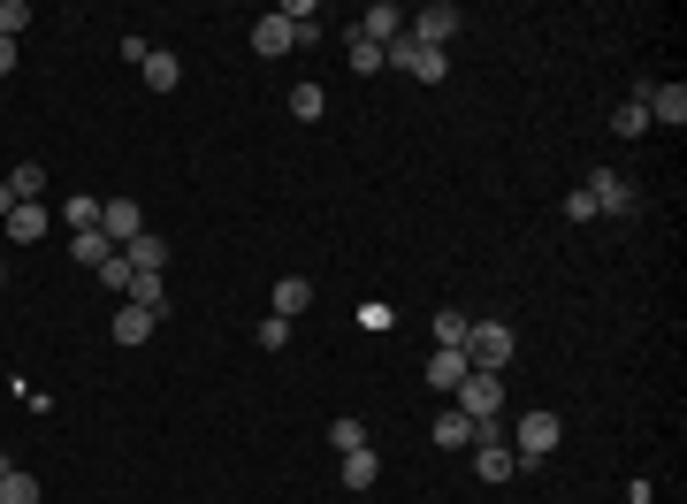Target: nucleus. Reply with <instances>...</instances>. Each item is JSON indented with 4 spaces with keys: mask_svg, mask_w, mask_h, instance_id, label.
I'll return each mask as SVG.
<instances>
[{
    "mask_svg": "<svg viewBox=\"0 0 687 504\" xmlns=\"http://www.w3.org/2000/svg\"><path fill=\"white\" fill-rule=\"evenodd\" d=\"M374 474H382L374 451H344V490H374Z\"/></svg>",
    "mask_w": 687,
    "mask_h": 504,
    "instance_id": "obj_19",
    "label": "nucleus"
},
{
    "mask_svg": "<svg viewBox=\"0 0 687 504\" xmlns=\"http://www.w3.org/2000/svg\"><path fill=\"white\" fill-rule=\"evenodd\" d=\"M558 444H565V421H558L550 405H534V413H527V421L513 428V451H519V467H527V459H550Z\"/></svg>",
    "mask_w": 687,
    "mask_h": 504,
    "instance_id": "obj_2",
    "label": "nucleus"
},
{
    "mask_svg": "<svg viewBox=\"0 0 687 504\" xmlns=\"http://www.w3.org/2000/svg\"><path fill=\"white\" fill-rule=\"evenodd\" d=\"M8 191H15V199H38V191H46V168H38V161H15V168H8Z\"/></svg>",
    "mask_w": 687,
    "mask_h": 504,
    "instance_id": "obj_24",
    "label": "nucleus"
},
{
    "mask_svg": "<svg viewBox=\"0 0 687 504\" xmlns=\"http://www.w3.org/2000/svg\"><path fill=\"white\" fill-rule=\"evenodd\" d=\"M0 504H38V482H31L23 467H8V474H0Z\"/></svg>",
    "mask_w": 687,
    "mask_h": 504,
    "instance_id": "obj_25",
    "label": "nucleus"
},
{
    "mask_svg": "<svg viewBox=\"0 0 687 504\" xmlns=\"http://www.w3.org/2000/svg\"><path fill=\"white\" fill-rule=\"evenodd\" d=\"M138 77H146V85H154V92H176V77H183V69H176V54H161V46H154V54H146V69H138Z\"/></svg>",
    "mask_w": 687,
    "mask_h": 504,
    "instance_id": "obj_20",
    "label": "nucleus"
},
{
    "mask_svg": "<svg viewBox=\"0 0 687 504\" xmlns=\"http://www.w3.org/2000/svg\"><path fill=\"white\" fill-rule=\"evenodd\" d=\"M351 31H367L374 46H397V38H405V8H390V0H374V8H367V15H359Z\"/></svg>",
    "mask_w": 687,
    "mask_h": 504,
    "instance_id": "obj_10",
    "label": "nucleus"
},
{
    "mask_svg": "<svg viewBox=\"0 0 687 504\" xmlns=\"http://www.w3.org/2000/svg\"><path fill=\"white\" fill-rule=\"evenodd\" d=\"M154 322H161L154 306H131V299H123V314H115V344H146V336H154Z\"/></svg>",
    "mask_w": 687,
    "mask_h": 504,
    "instance_id": "obj_13",
    "label": "nucleus"
},
{
    "mask_svg": "<svg viewBox=\"0 0 687 504\" xmlns=\"http://www.w3.org/2000/svg\"><path fill=\"white\" fill-rule=\"evenodd\" d=\"M291 115H299V123H322V115H329V92H322V85H291Z\"/></svg>",
    "mask_w": 687,
    "mask_h": 504,
    "instance_id": "obj_18",
    "label": "nucleus"
},
{
    "mask_svg": "<svg viewBox=\"0 0 687 504\" xmlns=\"http://www.w3.org/2000/svg\"><path fill=\"white\" fill-rule=\"evenodd\" d=\"M69 253H77V260H92V268H108V260H115V245H108L100 229H77V237H69Z\"/></svg>",
    "mask_w": 687,
    "mask_h": 504,
    "instance_id": "obj_22",
    "label": "nucleus"
},
{
    "mask_svg": "<svg viewBox=\"0 0 687 504\" xmlns=\"http://www.w3.org/2000/svg\"><path fill=\"white\" fill-rule=\"evenodd\" d=\"M428 436H436L443 451H466V444H474V421H466V413L451 405V413H436V428H428Z\"/></svg>",
    "mask_w": 687,
    "mask_h": 504,
    "instance_id": "obj_16",
    "label": "nucleus"
},
{
    "mask_svg": "<svg viewBox=\"0 0 687 504\" xmlns=\"http://www.w3.org/2000/svg\"><path fill=\"white\" fill-rule=\"evenodd\" d=\"M8 237H15V245H38V237H46V206H38V199H15V206H8Z\"/></svg>",
    "mask_w": 687,
    "mask_h": 504,
    "instance_id": "obj_12",
    "label": "nucleus"
},
{
    "mask_svg": "<svg viewBox=\"0 0 687 504\" xmlns=\"http://www.w3.org/2000/svg\"><path fill=\"white\" fill-rule=\"evenodd\" d=\"M466 329H474L466 314H436V351H459V344H466Z\"/></svg>",
    "mask_w": 687,
    "mask_h": 504,
    "instance_id": "obj_27",
    "label": "nucleus"
},
{
    "mask_svg": "<svg viewBox=\"0 0 687 504\" xmlns=\"http://www.w3.org/2000/svg\"><path fill=\"white\" fill-rule=\"evenodd\" d=\"M344 54H351V69H359V77H374V69H382V46H374L367 31H351V38H344Z\"/></svg>",
    "mask_w": 687,
    "mask_h": 504,
    "instance_id": "obj_21",
    "label": "nucleus"
},
{
    "mask_svg": "<svg viewBox=\"0 0 687 504\" xmlns=\"http://www.w3.org/2000/svg\"><path fill=\"white\" fill-rule=\"evenodd\" d=\"M8 206H15V191H8V183H0V222H8Z\"/></svg>",
    "mask_w": 687,
    "mask_h": 504,
    "instance_id": "obj_35",
    "label": "nucleus"
},
{
    "mask_svg": "<svg viewBox=\"0 0 687 504\" xmlns=\"http://www.w3.org/2000/svg\"><path fill=\"white\" fill-rule=\"evenodd\" d=\"M306 306H314V283H306V276H283V283H275V314L291 322V314H306Z\"/></svg>",
    "mask_w": 687,
    "mask_h": 504,
    "instance_id": "obj_17",
    "label": "nucleus"
},
{
    "mask_svg": "<svg viewBox=\"0 0 687 504\" xmlns=\"http://www.w3.org/2000/svg\"><path fill=\"white\" fill-rule=\"evenodd\" d=\"M459 23H466V15H459L451 0H428V8L413 15V31H405V38H420V46H436V54H443V46L459 38Z\"/></svg>",
    "mask_w": 687,
    "mask_h": 504,
    "instance_id": "obj_5",
    "label": "nucleus"
},
{
    "mask_svg": "<svg viewBox=\"0 0 687 504\" xmlns=\"http://www.w3.org/2000/svg\"><path fill=\"white\" fill-rule=\"evenodd\" d=\"M474 467H482V482H513V474H519V451L497 436V421L474 428Z\"/></svg>",
    "mask_w": 687,
    "mask_h": 504,
    "instance_id": "obj_4",
    "label": "nucleus"
},
{
    "mask_svg": "<svg viewBox=\"0 0 687 504\" xmlns=\"http://www.w3.org/2000/svg\"><path fill=\"white\" fill-rule=\"evenodd\" d=\"M61 222L69 229H100V199H61Z\"/></svg>",
    "mask_w": 687,
    "mask_h": 504,
    "instance_id": "obj_28",
    "label": "nucleus"
},
{
    "mask_svg": "<svg viewBox=\"0 0 687 504\" xmlns=\"http://www.w3.org/2000/svg\"><path fill=\"white\" fill-rule=\"evenodd\" d=\"M581 191L596 199V214H627V206H634V183H627V176H611V168H596Z\"/></svg>",
    "mask_w": 687,
    "mask_h": 504,
    "instance_id": "obj_9",
    "label": "nucleus"
},
{
    "mask_svg": "<svg viewBox=\"0 0 687 504\" xmlns=\"http://www.w3.org/2000/svg\"><path fill=\"white\" fill-rule=\"evenodd\" d=\"M131 306H154V314H161V306H169V283H161V276H138V268H131Z\"/></svg>",
    "mask_w": 687,
    "mask_h": 504,
    "instance_id": "obj_23",
    "label": "nucleus"
},
{
    "mask_svg": "<svg viewBox=\"0 0 687 504\" xmlns=\"http://www.w3.org/2000/svg\"><path fill=\"white\" fill-rule=\"evenodd\" d=\"M459 413H466L474 428H489V421L505 413V382H497V374H466V382H459Z\"/></svg>",
    "mask_w": 687,
    "mask_h": 504,
    "instance_id": "obj_3",
    "label": "nucleus"
},
{
    "mask_svg": "<svg viewBox=\"0 0 687 504\" xmlns=\"http://www.w3.org/2000/svg\"><path fill=\"white\" fill-rule=\"evenodd\" d=\"M31 23V0H0V38H15Z\"/></svg>",
    "mask_w": 687,
    "mask_h": 504,
    "instance_id": "obj_30",
    "label": "nucleus"
},
{
    "mask_svg": "<svg viewBox=\"0 0 687 504\" xmlns=\"http://www.w3.org/2000/svg\"><path fill=\"white\" fill-rule=\"evenodd\" d=\"M291 46H299V31H291L275 8H268V15H252V54H268V61H275V54H291Z\"/></svg>",
    "mask_w": 687,
    "mask_h": 504,
    "instance_id": "obj_11",
    "label": "nucleus"
},
{
    "mask_svg": "<svg viewBox=\"0 0 687 504\" xmlns=\"http://www.w3.org/2000/svg\"><path fill=\"white\" fill-rule=\"evenodd\" d=\"M459 351H466V367H474V374H505V367H513V351H519V336L505 329V322H474Z\"/></svg>",
    "mask_w": 687,
    "mask_h": 504,
    "instance_id": "obj_1",
    "label": "nucleus"
},
{
    "mask_svg": "<svg viewBox=\"0 0 687 504\" xmlns=\"http://www.w3.org/2000/svg\"><path fill=\"white\" fill-rule=\"evenodd\" d=\"M329 444H337V451H367V428L344 413V421H329Z\"/></svg>",
    "mask_w": 687,
    "mask_h": 504,
    "instance_id": "obj_29",
    "label": "nucleus"
},
{
    "mask_svg": "<svg viewBox=\"0 0 687 504\" xmlns=\"http://www.w3.org/2000/svg\"><path fill=\"white\" fill-rule=\"evenodd\" d=\"M611 123H619V138H642V131H650V108H642V92H634V100H619V115H611Z\"/></svg>",
    "mask_w": 687,
    "mask_h": 504,
    "instance_id": "obj_26",
    "label": "nucleus"
},
{
    "mask_svg": "<svg viewBox=\"0 0 687 504\" xmlns=\"http://www.w3.org/2000/svg\"><path fill=\"white\" fill-rule=\"evenodd\" d=\"M642 108H650V123H673L680 131L687 123V85L673 77V85H642Z\"/></svg>",
    "mask_w": 687,
    "mask_h": 504,
    "instance_id": "obj_8",
    "label": "nucleus"
},
{
    "mask_svg": "<svg viewBox=\"0 0 687 504\" xmlns=\"http://www.w3.org/2000/svg\"><path fill=\"white\" fill-rule=\"evenodd\" d=\"M466 374H474V367H466V351H428V382H436V390H459Z\"/></svg>",
    "mask_w": 687,
    "mask_h": 504,
    "instance_id": "obj_15",
    "label": "nucleus"
},
{
    "mask_svg": "<svg viewBox=\"0 0 687 504\" xmlns=\"http://www.w3.org/2000/svg\"><path fill=\"white\" fill-rule=\"evenodd\" d=\"M100 283H108V291H131V260H123V253H115V260H108V268H100Z\"/></svg>",
    "mask_w": 687,
    "mask_h": 504,
    "instance_id": "obj_33",
    "label": "nucleus"
},
{
    "mask_svg": "<svg viewBox=\"0 0 687 504\" xmlns=\"http://www.w3.org/2000/svg\"><path fill=\"white\" fill-rule=\"evenodd\" d=\"M382 69H405V77H443V54L436 46H420V38H397V46H382Z\"/></svg>",
    "mask_w": 687,
    "mask_h": 504,
    "instance_id": "obj_6",
    "label": "nucleus"
},
{
    "mask_svg": "<svg viewBox=\"0 0 687 504\" xmlns=\"http://www.w3.org/2000/svg\"><path fill=\"white\" fill-rule=\"evenodd\" d=\"M283 344H291V322H283V314H268V322H260V351H283Z\"/></svg>",
    "mask_w": 687,
    "mask_h": 504,
    "instance_id": "obj_31",
    "label": "nucleus"
},
{
    "mask_svg": "<svg viewBox=\"0 0 687 504\" xmlns=\"http://www.w3.org/2000/svg\"><path fill=\"white\" fill-rule=\"evenodd\" d=\"M565 222H596V199L588 191H565Z\"/></svg>",
    "mask_w": 687,
    "mask_h": 504,
    "instance_id": "obj_32",
    "label": "nucleus"
},
{
    "mask_svg": "<svg viewBox=\"0 0 687 504\" xmlns=\"http://www.w3.org/2000/svg\"><path fill=\"white\" fill-rule=\"evenodd\" d=\"M123 260H131L138 276H161V260H169V245H161V237L146 229V237H131V245H123Z\"/></svg>",
    "mask_w": 687,
    "mask_h": 504,
    "instance_id": "obj_14",
    "label": "nucleus"
},
{
    "mask_svg": "<svg viewBox=\"0 0 687 504\" xmlns=\"http://www.w3.org/2000/svg\"><path fill=\"white\" fill-rule=\"evenodd\" d=\"M8 69H15V38H0V77H8Z\"/></svg>",
    "mask_w": 687,
    "mask_h": 504,
    "instance_id": "obj_34",
    "label": "nucleus"
},
{
    "mask_svg": "<svg viewBox=\"0 0 687 504\" xmlns=\"http://www.w3.org/2000/svg\"><path fill=\"white\" fill-rule=\"evenodd\" d=\"M100 237L123 253L131 237H146V214H138V199H100Z\"/></svg>",
    "mask_w": 687,
    "mask_h": 504,
    "instance_id": "obj_7",
    "label": "nucleus"
}]
</instances>
